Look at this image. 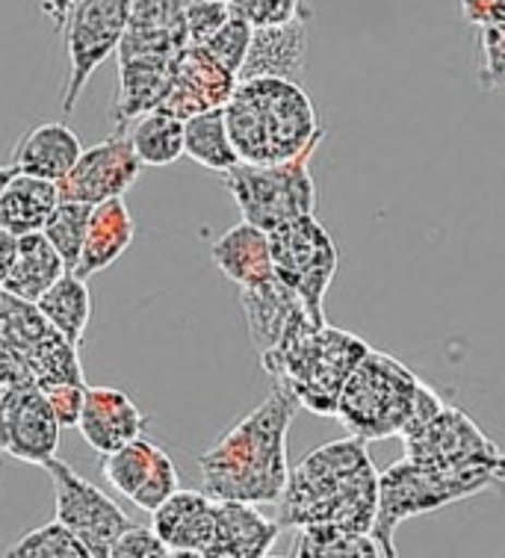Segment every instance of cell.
I'll return each mask as SVG.
<instances>
[{
	"mask_svg": "<svg viewBox=\"0 0 505 558\" xmlns=\"http://www.w3.org/2000/svg\"><path fill=\"white\" fill-rule=\"evenodd\" d=\"M378 514V470L370 461L366 440L340 437L308 456L290 470L278 499L284 529L344 526L373 532Z\"/></svg>",
	"mask_w": 505,
	"mask_h": 558,
	"instance_id": "6da1fadb",
	"label": "cell"
},
{
	"mask_svg": "<svg viewBox=\"0 0 505 558\" xmlns=\"http://www.w3.org/2000/svg\"><path fill=\"white\" fill-rule=\"evenodd\" d=\"M299 402L275 387L261 405L233 423L202 458V490L213 499H243L254 506L278 502L290 478L287 432Z\"/></svg>",
	"mask_w": 505,
	"mask_h": 558,
	"instance_id": "7a4b0ae2",
	"label": "cell"
},
{
	"mask_svg": "<svg viewBox=\"0 0 505 558\" xmlns=\"http://www.w3.org/2000/svg\"><path fill=\"white\" fill-rule=\"evenodd\" d=\"M240 162H284L320 148L325 131L308 92L290 77H249L225 104Z\"/></svg>",
	"mask_w": 505,
	"mask_h": 558,
	"instance_id": "3957f363",
	"label": "cell"
},
{
	"mask_svg": "<svg viewBox=\"0 0 505 558\" xmlns=\"http://www.w3.org/2000/svg\"><path fill=\"white\" fill-rule=\"evenodd\" d=\"M195 0H133L131 24L119 45V92L112 122L128 131L142 112L157 110L172 86L187 39V10Z\"/></svg>",
	"mask_w": 505,
	"mask_h": 558,
	"instance_id": "277c9868",
	"label": "cell"
},
{
	"mask_svg": "<svg viewBox=\"0 0 505 558\" xmlns=\"http://www.w3.org/2000/svg\"><path fill=\"white\" fill-rule=\"evenodd\" d=\"M366 352L370 345L361 337L304 311L281 337V343L261 355V366L284 390L293 393L299 408L316 416H334L346 378L352 376Z\"/></svg>",
	"mask_w": 505,
	"mask_h": 558,
	"instance_id": "5b68a950",
	"label": "cell"
},
{
	"mask_svg": "<svg viewBox=\"0 0 505 558\" xmlns=\"http://www.w3.org/2000/svg\"><path fill=\"white\" fill-rule=\"evenodd\" d=\"M505 485V461L470 464V468H435L417 461H396L378 473V514L373 535L387 558L396 556V529L408 518H420L461 499L479 497L491 487Z\"/></svg>",
	"mask_w": 505,
	"mask_h": 558,
	"instance_id": "8992f818",
	"label": "cell"
},
{
	"mask_svg": "<svg viewBox=\"0 0 505 558\" xmlns=\"http://www.w3.org/2000/svg\"><path fill=\"white\" fill-rule=\"evenodd\" d=\"M83 378L77 345L53 328L36 302L0 287V385L51 387Z\"/></svg>",
	"mask_w": 505,
	"mask_h": 558,
	"instance_id": "52a82bcc",
	"label": "cell"
},
{
	"mask_svg": "<svg viewBox=\"0 0 505 558\" xmlns=\"http://www.w3.org/2000/svg\"><path fill=\"white\" fill-rule=\"evenodd\" d=\"M420 378L399 357L370 349L346 378L334 420L361 440L399 437L414 414Z\"/></svg>",
	"mask_w": 505,
	"mask_h": 558,
	"instance_id": "ba28073f",
	"label": "cell"
},
{
	"mask_svg": "<svg viewBox=\"0 0 505 558\" xmlns=\"http://www.w3.org/2000/svg\"><path fill=\"white\" fill-rule=\"evenodd\" d=\"M405 458L435 468H470V464H500L505 456L494 440L476 426L461 408L446 405L435 387L423 381L417 393L414 414L402 435Z\"/></svg>",
	"mask_w": 505,
	"mask_h": 558,
	"instance_id": "9c48e42d",
	"label": "cell"
},
{
	"mask_svg": "<svg viewBox=\"0 0 505 558\" xmlns=\"http://www.w3.org/2000/svg\"><path fill=\"white\" fill-rule=\"evenodd\" d=\"M316 148L284 162H237L225 172V190L240 207L245 222L257 225L266 234L296 216L316 214V183L311 157Z\"/></svg>",
	"mask_w": 505,
	"mask_h": 558,
	"instance_id": "30bf717a",
	"label": "cell"
},
{
	"mask_svg": "<svg viewBox=\"0 0 505 558\" xmlns=\"http://www.w3.org/2000/svg\"><path fill=\"white\" fill-rule=\"evenodd\" d=\"M269 252L275 278L290 287L316 319H325V295L340 266V252L316 214L296 216L269 231Z\"/></svg>",
	"mask_w": 505,
	"mask_h": 558,
	"instance_id": "8fae6325",
	"label": "cell"
},
{
	"mask_svg": "<svg viewBox=\"0 0 505 558\" xmlns=\"http://www.w3.org/2000/svg\"><path fill=\"white\" fill-rule=\"evenodd\" d=\"M133 0H77L65 21L69 77L62 89V112L77 110L92 74L119 51L131 24Z\"/></svg>",
	"mask_w": 505,
	"mask_h": 558,
	"instance_id": "7c38bea8",
	"label": "cell"
},
{
	"mask_svg": "<svg viewBox=\"0 0 505 558\" xmlns=\"http://www.w3.org/2000/svg\"><path fill=\"white\" fill-rule=\"evenodd\" d=\"M45 473L53 482V497H57V520L86 544L92 558H110V547L133 520L116 506V499L104 494L101 487L77 473V470L51 458L45 464Z\"/></svg>",
	"mask_w": 505,
	"mask_h": 558,
	"instance_id": "4fadbf2b",
	"label": "cell"
},
{
	"mask_svg": "<svg viewBox=\"0 0 505 558\" xmlns=\"http://www.w3.org/2000/svg\"><path fill=\"white\" fill-rule=\"evenodd\" d=\"M60 420L36 385H0V452L45 468L60 449Z\"/></svg>",
	"mask_w": 505,
	"mask_h": 558,
	"instance_id": "5bb4252c",
	"label": "cell"
},
{
	"mask_svg": "<svg viewBox=\"0 0 505 558\" xmlns=\"http://www.w3.org/2000/svg\"><path fill=\"white\" fill-rule=\"evenodd\" d=\"M142 172V160L133 151L131 136L119 131L110 140L83 148L69 174L57 181L62 202L101 204L110 198H122Z\"/></svg>",
	"mask_w": 505,
	"mask_h": 558,
	"instance_id": "9a60e30c",
	"label": "cell"
},
{
	"mask_svg": "<svg viewBox=\"0 0 505 558\" xmlns=\"http://www.w3.org/2000/svg\"><path fill=\"white\" fill-rule=\"evenodd\" d=\"M101 473L128 502L148 514L157 511L181 487L172 456L152 444L148 437H136L122 449L104 456Z\"/></svg>",
	"mask_w": 505,
	"mask_h": 558,
	"instance_id": "2e32d148",
	"label": "cell"
},
{
	"mask_svg": "<svg viewBox=\"0 0 505 558\" xmlns=\"http://www.w3.org/2000/svg\"><path fill=\"white\" fill-rule=\"evenodd\" d=\"M237 72L216 60L204 45H190L178 60L172 74V86L163 98L160 110L172 112L178 119H192L199 112L219 110L237 89Z\"/></svg>",
	"mask_w": 505,
	"mask_h": 558,
	"instance_id": "e0dca14e",
	"label": "cell"
},
{
	"mask_svg": "<svg viewBox=\"0 0 505 558\" xmlns=\"http://www.w3.org/2000/svg\"><path fill=\"white\" fill-rule=\"evenodd\" d=\"M145 426H148V416L124 390L86 387V402H83L77 428L95 452L110 456L124 444L145 435Z\"/></svg>",
	"mask_w": 505,
	"mask_h": 558,
	"instance_id": "ac0fdd59",
	"label": "cell"
},
{
	"mask_svg": "<svg viewBox=\"0 0 505 558\" xmlns=\"http://www.w3.org/2000/svg\"><path fill=\"white\" fill-rule=\"evenodd\" d=\"M152 526L172 556H204L216 532V499L204 490L178 487L157 511H152Z\"/></svg>",
	"mask_w": 505,
	"mask_h": 558,
	"instance_id": "d6986e66",
	"label": "cell"
},
{
	"mask_svg": "<svg viewBox=\"0 0 505 558\" xmlns=\"http://www.w3.org/2000/svg\"><path fill=\"white\" fill-rule=\"evenodd\" d=\"M240 307H243L245 331H249V340H252L257 357L273 352L275 345L281 343V337L290 331V325L308 311L302 299L290 287L281 284L275 275L261 284L240 287Z\"/></svg>",
	"mask_w": 505,
	"mask_h": 558,
	"instance_id": "ffe728a7",
	"label": "cell"
},
{
	"mask_svg": "<svg viewBox=\"0 0 505 558\" xmlns=\"http://www.w3.org/2000/svg\"><path fill=\"white\" fill-rule=\"evenodd\" d=\"M281 523L269 520L254 502L216 499V532L207 558H263L281 535Z\"/></svg>",
	"mask_w": 505,
	"mask_h": 558,
	"instance_id": "44dd1931",
	"label": "cell"
},
{
	"mask_svg": "<svg viewBox=\"0 0 505 558\" xmlns=\"http://www.w3.org/2000/svg\"><path fill=\"white\" fill-rule=\"evenodd\" d=\"M308 21H311V12L304 10L293 21L273 24V27H254L243 69H240V81H249V77L296 81L308 57Z\"/></svg>",
	"mask_w": 505,
	"mask_h": 558,
	"instance_id": "7402d4cb",
	"label": "cell"
},
{
	"mask_svg": "<svg viewBox=\"0 0 505 558\" xmlns=\"http://www.w3.org/2000/svg\"><path fill=\"white\" fill-rule=\"evenodd\" d=\"M133 236H136V222H133L131 210L124 204V195L95 204L89 219V234H86L81 260L74 266V272L81 278L101 275L104 269H110L131 248Z\"/></svg>",
	"mask_w": 505,
	"mask_h": 558,
	"instance_id": "603a6c76",
	"label": "cell"
},
{
	"mask_svg": "<svg viewBox=\"0 0 505 558\" xmlns=\"http://www.w3.org/2000/svg\"><path fill=\"white\" fill-rule=\"evenodd\" d=\"M213 264L219 272L237 287L261 284L273 278V252H269V234L252 222H237L228 228L216 243L211 245Z\"/></svg>",
	"mask_w": 505,
	"mask_h": 558,
	"instance_id": "cb8c5ba5",
	"label": "cell"
},
{
	"mask_svg": "<svg viewBox=\"0 0 505 558\" xmlns=\"http://www.w3.org/2000/svg\"><path fill=\"white\" fill-rule=\"evenodd\" d=\"M83 154L81 136L62 122L36 124L21 136L12 151V166L24 174H39L48 181H60Z\"/></svg>",
	"mask_w": 505,
	"mask_h": 558,
	"instance_id": "d4e9b609",
	"label": "cell"
},
{
	"mask_svg": "<svg viewBox=\"0 0 505 558\" xmlns=\"http://www.w3.org/2000/svg\"><path fill=\"white\" fill-rule=\"evenodd\" d=\"M60 202L57 181H48L39 174L15 172L0 195V225L15 236L36 234L51 219Z\"/></svg>",
	"mask_w": 505,
	"mask_h": 558,
	"instance_id": "484cf974",
	"label": "cell"
},
{
	"mask_svg": "<svg viewBox=\"0 0 505 558\" xmlns=\"http://www.w3.org/2000/svg\"><path fill=\"white\" fill-rule=\"evenodd\" d=\"M65 272H69V266L60 257V252L53 248L48 236L36 231V234L19 236V252H15V260H12V269L3 287L19 299L39 302Z\"/></svg>",
	"mask_w": 505,
	"mask_h": 558,
	"instance_id": "4316f807",
	"label": "cell"
},
{
	"mask_svg": "<svg viewBox=\"0 0 505 558\" xmlns=\"http://www.w3.org/2000/svg\"><path fill=\"white\" fill-rule=\"evenodd\" d=\"M183 154L211 172H231L240 162V154L233 148L231 131L225 122V107L192 116L183 122Z\"/></svg>",
	"mask_w": 505,
	"mask_h": 558,
	"instance_id": "83f0119b",
	"label": "cell"
},
{
	"mask_svg": "<svg viewBox=\"0 0 505 558\" xmlns=\"http://www.w3.org/2000/svg\"><path fill=\"white\" fill-rule=\"evenodd\" d=\"M36 307L65 340L81 345L92 319V293L86 287V278H81L77 272H65L48 293L41 295Z\"/></svg>",
	"mask_w": 505,
	"mask_h": 558,
	"instance_id": "f1b7e54d",
	"label": "cell"
},
{
	"mask_svg": "<svg viewBox=\"0 0 505 558\" xmlns=\"http://www.w3.org/2000/svg\"><path fill=\"white\" fill-rule=\"evenodd\" d=\"M128 128H131L128 136H131L133 151L142 166L160 169V166H172L175 160L183 157V119L172 112L157 107V110L142 112Z\"/></svg>",
	"mask_w": 505,
	"mask_h": 558,
	"instance_id": "f546056e",
	"label": "cell"
},
{
	"mask_svg": "<svg viewBox=\"0 0 505 558\" xmlns=\"http://www.w3.org/2000/svg\"><path fill=\"white\" fill-rule=\"evenodd\" d=\"M296 558H382L384 547L373 532H352L344 526L296 529Z\"/></svg>",
	"mask_w": 505,
	"mask_h": 558,
	"instance_id": "4dcf8cb0",
	"label": "cell"
},
{
	"mask_svg": "<svg viewBox=\"0 0 505 558\" xmlns=\"http://www.w3.org/2000/svg\"><path fill=\"white\" fill-rule=\"evenodd\" d=\"M89 219H92V204L83 202H60L51 219L45 222L41 234L51 240V245L60 252V257L69 266V272H74V266L81 260L83 243L89 234Z\"/></svg>",
	"mask_w": 505,
	"mask_h": 558,
	"instance_id": "1f68e13d",
	"label": "cell"
},
{
	"mask_svg": "<svg viewBox=\"0 0 505 558\" xmlns=\"http://www.w3.org/2000/svg\"><path fill=\"white\" fill-rule=\"evenodd\" d=\"M7 558H92L86 544H83L65 523L53 520L45 526L33 529L21 535L12 547L3 553Z\"/></svg>",
	"mask_w": 505,
	"mask_h": 558,
	"instance_id": "d6a6232c",
	"label": "cell"
},
{
	"mask_svg": "<svg viewBox=\"0 0 505 558\" xmlns=\"http://www.w3.org/2000/svg\"><path fill=\"white\" fill-rule=\"evenodd\" d=\"M479 89H505V24L479 27Z\"/></svg>",
	"mask_w": 505,
	"mask_h": 558,
	"instance_id": "836d02e7",
	"label": "cell"
},
{
	"mask_svg": "<svg viewBox=\"0 0 505 558\" xmlns=\"http://www.w3.org/2000/svg\"><path fill=\"white\" fill-rule=\"evenodd\" d=\"M252 33H254L252 24L231 12V19L225 21L223 27L213 33L211 39L204 41V48H207L216 60L223 62V65H228L231 72H237V77H240V69H243V60H245V51H249V41H252Z\"/></svg>",
	"mask_w": 505,
	"mask_h": 558,
	"instance_id": "e575fe53",
	"label": "cell"
},
{
	"mask_svg": "<svg viewBox=\"0 0 505 558\" xmlns=\"http://www.w3.org/2000/svg\"><path fill=\"white\" fill-rule=\"evenodd\" d=\"M228 7H231L233 15L249 21L252 27L284 24V21H293L296 15L308 10L304 0H228Z\"/></svg>",
	"mask_w": 505,
	"mask_h": 558,
	"instance_id": "d590c367",
	"label": "cell"
},
{
	"mask_svg": "<svg viewBox=\"0 0 505 558\" xmlns=\"http://www.w3.org/2000/svg\"><path fill=\"white\" fill-rule=\"evenodd\" d=\"M228 19H231L228 0H195L187 10V39L190 45H204Z\"/></svg>",
	"mask_w": 505,
	"mask_h": 558,
	"instance_id": "8d00e7d4",
	"label": "cell"
},
{
	"mask_svg": "<svg viewBox=\"0 0 505 558\" xmlns=\"http://www.w3.org/2000/svg\"><path fill=\"white\" fill-rule=\"evenodd\" d=\"M172 556L169 547L163 544V538L154 532V526H131L124 529L122 535L116 538L110 547V558H163Z\"/></svg>",
	"mask_w": 505,
	"mask_h": 558,
	"instance_id": "74e56055",
	"label": "cell"
},
{
	"mask_svg": "<svg viewBox=\"0 0 505 558\" xmlns=\"http://www.w3.org/2000/svg\"><path fill=\"white\" fill-rule=\"evenodd\" d=\"M86 387L89 385H77V381H62V385L41 387V393L48 399L53 416L60 420L62 428H71L81 423V411L83 402H86Z\"/></svg>",
	"mask_w": 505,
	"mask_h": 558,
	"instance_id": "f35d334b",
	"label": "cell"
},
{
	"mask_svg": "<svg viewBox=\"0 0 505 558\" xmlns=\"http://www.w3.org/2000/svg\"><path fill=\"white\" fill-rule=\"evenodd\" d=\"M15 252H19V236L7 231L3 225H0V287L7 281V275L12 269V260H15Z\"/></svg>",
	"mask_w": 505,
	"mask_h": 558,
	"instance_id": "ab89813d",
	"label": "cell"
},
{
	"mask_svg": "<svg viewBox=\"0 0 505 558\" xmlns=\"http://www.w3.org/2000/svg\"><path fill=\"white\" fill-rule=\"evenodd\" d=\"M74 3H77V0H41L39 7H41V15L51 21L57 31H62V27H65V21H69V12Z\"/></svg>",
	"mask_w": 505,
	"mask_h": 558,
	"instance_id": "60d3db41",
	"label": "cell"
},
{
	"mask_svg": "<svg viewBox=\"0 0 505 558\" xmlns=\"http://www.w3.org/2000/svg\"><path fill=\"white\" fill-rule=\"evenodd\" d=\"M19 172V169H15V166H0V195H3V190H7V183L12 181V174Z\"/></svg>",
	"mask_w": 505,
	"mask_h": 558,
	"instance_id": "b9f144b4",
	"label": "cell"
},
{
	"mask_svg": "<svg viewBox=\"0 0 505 558\" xmlns=\"http://www.w3.org/2000/svg\"><path fill=\"white\" fill-rule=\"evenodd\" d=\"M0 456H3V452H0Z\"/></svg>",
	"mask_w": 505,
	"mask_h": 558,
	"instance_id": "7bdbcfd3",
	"label": "cell"
}]
</instances>
